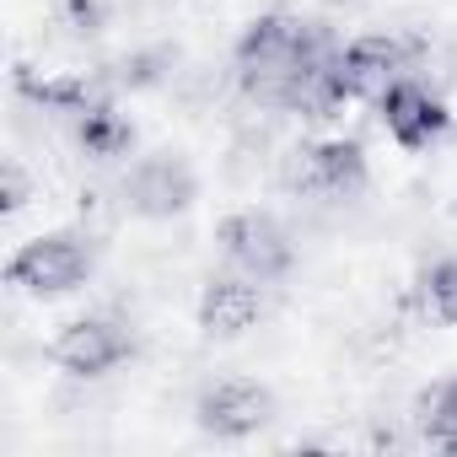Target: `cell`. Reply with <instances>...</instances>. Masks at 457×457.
I'll return each mask as SVG.
<instances>
[{"label": "cell", "mask_w": 457, "mask_h": 457, "mask_svg": "<svg viewBox=\"0 0 457 457\" xmlns=\"http://www.w3.org/2000/svg\"><path fill=\"white\" fill-rule=\"evenodd\" d=\"M323 49H334L323 22H307L296 12H264L243 28L232 65H237V87L259 103V108H280L286 87L296 81V71L307 60H318Z\"/></svg>", "instance_id": "6da1fadb"}, {"label": "cell", "mask_w": 457, "mask_h": 457, "mask_svg": "<svg viewBox=\"0 0 457 457\" xmlns=\"http://www.w3.org/2000/svg\"><path fill=\"white\" fill-rule=\"evenodd\" d=\"M97 270V253H92V237L87 232H38L28 237L12 259H6V286L28 291V296H71L92 280Z\"/></svg>", "instance_id": "7a4b0ae2"}, {"label": "cell", "mask_w": 457, "mask_h": 457, "mask_svg": "<svg viewBox=\"0 0 457 457\" xmlns=\"http://www.w3.org/2000/svg\"><path fill=\"white\" fill-rule=\"evenodd\" d=\"M371 183L361 140H302L280 162V188L296 199H350Z\"/></svg>", "instance_id": "3957f363"}, {"label": "cell", "mask_w": 457, "mask_h": 457, "mask_svg": "<svg viewBox=\"0 0 457 457\" xmlns=\"http://www.w3.org/2000/svg\"><path fill=\"white\" fill-rule=\"evenodd\" d=\"M215 243H220L226 264H232L237 275H248V280H259V286L286 280L291 264H296V243L280 226V215H270V210H232L220 220Z\"/></svg>", "instance_id": "277c9868"}, {"label": "cell", "mask_w": 457, "mask_h": 457, "mask_svg": "<svg viewBox=\"0 0 457 457\" xmlns=\"http://www.w3.org/2000/svg\"><path fill=\"white\" fill-rule=\"evenodd\" d=\"M129 355H135V334H129V323H119V318H97V312L65 323V328L54 334V345H49V361H54L65 377H76V382H97V377L119 371Z\"/></svg>", "instance_id": "5b68a950"}, {"label": "cell", "mask_w": 457, "mask_h": 457, "mask_svg": "<svg viewBox=\"0 0 457 457\" xmlns=\"http://www.w3.org/2000/svg\"><path fill=\"white\" fill-rule=\"evenodd\" d=\"M119 194H124V210L129 215H140V220H172V215H183L199 199V178H194V167L183 156L156 151V156L129 162Z\"/></svg>", "instance_id": "8992f818"}, {"label": "cell", "mask_w": 457, "mask_h": 457, "mask_svg": "<svg viewBox=\"0 0 457 457\" xmlns=\"http://www.w3.org/2000/svg\"><path fill=\"white\" fill-rule=\"evenodd\" d=\"M270 420H275V393L264 382H248V377H220L194 403V425L215 441H248Z\"/></svg>", "instance_id": "52a82bcc"}, {"label": "cell", "mask_w": 457, "mask_h": 457, "mask_svg": "<svg viewBox=\"0 0 457 457\" xmlns=\"http://www.w3.org/2000/svg\"><path fill=\"white\" fill-rule=\"evenodd\" d=\"M377 119H382V129H387V140L398 145V151H409V156H420V151H430L446 129H452V113H446V103L430 92V87H420V81H393L382 97H377Z\"/></svg>", "instance_id": "ba28073f"}, {"label": "cell", "mask_w": 457, "mask_h": 457, "mask_svg": "<svg viewBox=\"0 0 457 457\" xmlns=\"http://www.w3.org/2000/svg\"><path fill=\"white\" fill-rule=\"evenodd\" d=\"M403 76H409V44L393 33H366L339 49V87L350 103H377Z\"/></svg>", "instance_id": "9c48e42d"}, {"label": "cell", "mask_w": 457, "mask_h": 457, "mask_svg": "<svg viewBox=\"0 0 457 457\" xmlns=\"http://www.w3.org/2000/svg\"><path fill=\"white\" fill-rule=\"evenodd\" d=\"M259 318H264V286L259 280H248L237 270L204 280V291H199V334L204 339H237Z\"/></svg>", "instance_id": "30bf717a"}, {"label": "cell", "mask_w": 457, "mask_h": 457, "mask_svg": "<svg viewBox=\"0 0 457 457\" xmlns=\"http://www.w3.org/2000/svg\"><path fill=\"white\" fill-rule=\"evenodd\" d=\"M71 135H76L81 156H92V162H119V156L135 145V124H129L108 97H97L92 108H81V113L71 119Z\"/></svg>", "instance_id": "8fae6325"}, {"label": "cell", "mask_w": 457, "mask_h": 457, "mask_svg": "<svg viewBox=\"0 0 457 457\" xmlns=\"http://www.w3.org/2000/svg\"><path fill=\"white\" fill-rule=\"evenodd\" d=\"M414 430L425 446L457 452V377H441L414 398Z\"/></svg>", "instance_id": "7c38bea8"}, {"label": "cell", "mask_w": 457, "mask_h": 457, "mask_svg": "<svg viewBox=\"0 0 457 457\" xmlns=\"http://www.w3.org/2000/svg\"><path fill=\"white\" fill-rule=\"evenodd\" d=\"M420 307H425L436 323L457 328V259H436V264L420 275Z\"/></svg>", "instance_id": "4fadbf2b"}, {"label": "cell", "mask_w": 457, "mask_h": 457, "mask_svg": "<svg viewBox=\"0 0 457 457\" xmlns=\"http://www.w3.org/2000/svg\"><path fill=\"white\" fill-rule=\"evenodd\" d=\"M28 199H33V178L17 156H6L0 162V215H22Z\"/></svg>", "instance_id": "5bb4252c"}]
</instances>
